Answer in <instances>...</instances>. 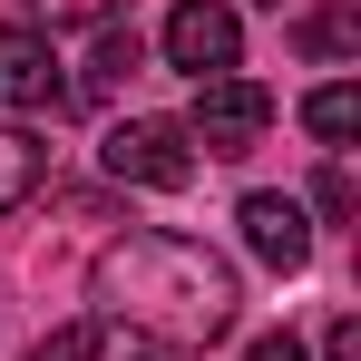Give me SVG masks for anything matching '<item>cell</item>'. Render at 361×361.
<instances>
[{"mask_svg": "<svg viewBox=\"0 0 361 361\" xmlns=\"http://www.w3.org/2000/svg\"><path fill=\"white\" fill-rule=\"evenodd\" d=\"M88 293H98V312L108 322H127V332H157L166 352H185V342H215V332H235V264L215 254V244L195 235H118L108 254H98V274H88Z\"/></svg>", "mask_w": 361, "mask_h": 361, "instance_id": "1", "label": "cell"}, {"mask_svg": "<svg viewBox=\"0 0 361 361\" xmlns=\"http://www.w3.org/2000/svg\"><path fill=\"white\" fill-rule=\"evenodd\" d=\"M98 157H108L118 185H185V176H195V137H185V118H118Z\"/></svg>", "mask_w": 361, "mask_h": 361, "instance_id": "2", "label": "cell"}, {"mask_svg": "<svg viewBox=\"0 0 361 361\" xmlns=\"http://www.w3.org/2000/svg\"><path fill=\"white\" fill-rule=\"evenodd\" d=\"M264 127H274V88H254V78H195V118H185V137H195L205 157H254Z\"/></svg>", "mask_w": 361, "mask_h": 361, "instance_id": "3", "label": "cell"}, {"mask_svg": "<svg viewBox=\"0 0 361 361\" xmlns=\"http://www.w3.org/2000/svg\"><path fill=\"white\" fill-rule=\"evenodd\" d=\"M235 59H244V20L225 0H176V10H166V68H185V78H235Z\"/></svg>", "mask_w": 361, "mask_h": 361, "instance_id": "4", "label": "cell"}, {"mask_svg": "<svg viewBox=\"0 0 361 361\" xmlns=\"http://www.w3.org/2000/svg\"><path fill=\"white\" fill-rule=\"evenodd\" d=\"M235 225H244V244H254L274 274H302V264H312V215H302L293 195H244Z\"/></svg>", "mask_w": 361, "mask_h": 361, "instance_id": "5", "label": "cell"}, {"mask_svg": "<svg viewBox=\"0 0 361 361\" xmlns=\"http://www.w3.org/2000/svg\"><path fill=\"white\" fill-rule=\"evenodd\" d=\"M49 98H59V59H49V39L20 30V20H0V108H49Z\"/></svg>", "mask_w": 361, "mask_h": 361, "instance_id": "6", "label": "cell"}, {"mask_svg": "<svg viewBox=\"0 0 361 361\" xmlns=\"http://www.w3.org/2000/svg\"><path fill=\"white\" fill-rule=\"evenodd\" d=\"M39 185H49V147L30 127H0V215H20Z\"/></svg>", "mask_w": 361, "mask_h": 361, "instance_id": "7", "label": "cell"}, {"mask_svg": "<svg viewBox=\"0 0 361 361\" xmlns=\"http://www.w3.org/2000/svg\"><path fill=\"white\" fill-rule=\"evenodd\" d=\"M137 59H147V49H137V30H118V20H108V30H98V49H88V78H78V98H108L118 78H137Z\"/></svg>", "mask_w": 361, "mask_h": 361, "instance_id": "8", "label": "cell"}, {"mask_svg": "<svg viewBox=\"0 0 361 361\" xmlns=\"http://www.w3.org/2000/svg\"><path fill=\"white\" fill-rule=\"evenodd\" d=\"M302 127H312L322 147H352V137H361V88H342V78L312 88V98H302Z\"/></svg>", "mask_w": 361, "mask_h": 361, "instance_id": "9", "label": "cell"}, {"mask_svg": "<svg viewBox=\"0 0 361 361\" xmlns=\"http://www.w3.org/2000/svg\"><path fill=\"white\" fill-rule=\"evenodd\" d=\"M293 39H302V59H352L361 49V10H302Z\"/></svg>", "mask_w": 361, "mask_h": 361, "instance_id": "10", "label": "cell"}, {"mask_svg": "<svg viewBox=\"0 0 361 361\" xmlns=\"http://www.w3.org/2000/svg\"><path fill=\"white\" fill-rule=\"evenodd\" d=\"M30 361H108V332H98V322H59Z\"/></svg>", "mask_w": 361, "mask_h": 361, "instance_id": "11", "label": "cell"}, {"mask_svg": "<svg viewBox=\"0 0 361 361\" xmlns=\"http://www.w3.org/2000/svg\"><path fill=\"white\" fill-rule=\"evenodd\" d=\"M118 10H127V0H39V20H49V30H108Z\"/></svg>", "mask_w": 361, "mask_h": 361, "instance_id": "12", "label": "cell"}, {"mask_svg": "<svg viewBox=\"0 0 361 361\" xmlns=\"http://www.w3.org/2000/svg\"><path fill=\"white\" fill-rule=\"evenodd\" d=\"M312 205H322V215H352L361 195H352V166H322V176H312Z\"/></svg>", "mask_w": 361, "mask_h": 361, "instance_id": "13", "label": "cell"}, {"mask_svg": "<svg viewBox=\"0 0 361 361\" xmlns=\"http://www.w3.org/2000/svg\"><path fill=\"white\" fill-rule=\"evenodd\" d=\"M322 361H361V322H352V312H342V322L322 332Z\"/></svg>", "mask_w": 361, "mask_h": 361, "instance_id": "14", "label": "cell"}, {"mask_svg": "<svg viewBox=\"0 0 361 361\" xmlns=\"http://www.w3.org/2000/svg\"><path fill=\"white\" fill-rule=\"evenodd\" d=\"M244 361H312V352H302L293 332H264V342H244Z\"/></svg>", "mask_w": 361, "mask_h": 361, "instance_id": "15", "label": "cell"}, {"mask_svg": "<svg viewBox=\"0 0 361 361\" xmlns=\"http://www.w3.org/2000/svg\"><path fill=\"white\" fill-rule=\"evenodd\" d=\"M127 361H176V352H127Z\"/></svg>", "mask_w": 361, "mask_h": 361, "instance_id": "16", "label": "cell"}]
</instances>
